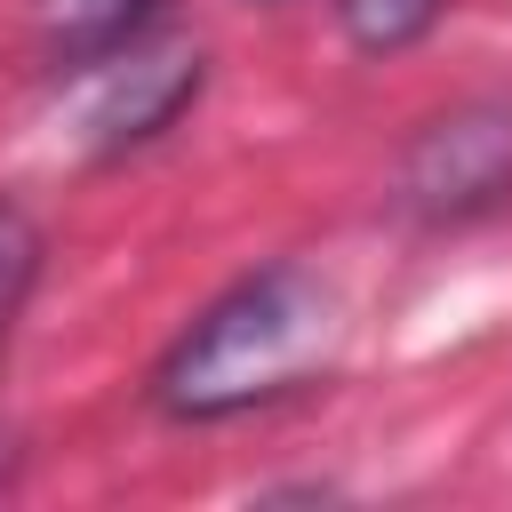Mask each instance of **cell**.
<instances>
[{"instance_id": "6da1fadb", "label": "cell", "mask_w": 512, "mask_h": 512, "mask_svg": "<svg viewBox=\"0 0 512 512\" xmlns=\"http://www.w3.org/2000/svg\"><path fill=\"white\" fill-rule=\"evenodd\" d=\"M344 336V304L320 272L304 264H264L248 280H232L160 360L152 400L184 424H216L240 408H264L296 384H312L328 368Z\"/></svg>"}, {"instance_id": "7a4b0ae2", "label": "cell", "mask_w": 512, "mask_h": 512, "mask_svg": "<svg viewBox=\"0 0 512 512\" xmlns=\"http://www.w3.org/2000/svg\"><path fill=\"white\" fill-rule=\"evenodd\" d=\"M512 200V112L504 104H456L440 112L408 160H400V208L416 224H464Z\"/></svg>"}, {"instance_id": "3957f363", "label": "cell", "mask_w": 512, "mask_h": 512, "mask_svg": "<svg viewBox=\"0 0 512 512\" xmlns=\"http://www.w3.org/2000/svg\"><path fill=\"white\" fill-rule=\"evenodd\" d=\"M200 96V40H176V32H136L128 48L96 56L80 72V136L96 152H120V144H144L160 136L184 104Z\"/></svg>"}, {"instance_id": "277c9868", "label": "cell", "mask_w": 512, "mask_h": 512, "mask_svg": "<svg viewBox=\"0 0 512 512\" xmlns=\"http://www.w3.org/2000/svg\"><path fill=\"white\" fill-rule=\"evenodd\" d=\"M160 16H168V0H40V56L64 72H88L96 56L128 48Z\"/></svg>"}, {"instance_id": "5b68a950", "label": "cell", "mask_w": 512, "mask_h": 512, "mask_svg": "<svg viewBox=\"0 0 512 512\" xmlns=\"http://www.w3.org/2000/svg\"><path fill=\"white\" fill-rule=\"evenodd\" d=\"M336 16H344V40L352 48L392 56V48H416L448 16V0H336Z\"/></svg>"}, {"instance_id": "8992f818", "label": "cell", "mask_w": 512, "mask_h": 512, "mask_svg": "<svg viewBox=\"0 0 512 512\" xmlns=\"http://www.w3.org/2000/svg\"><path fill=\"white\" fill-rule=\"evenodd\" d=\"M32 280H40V224H32L16 200H0V344H8Z\"/></svg>"}]
</instances>
